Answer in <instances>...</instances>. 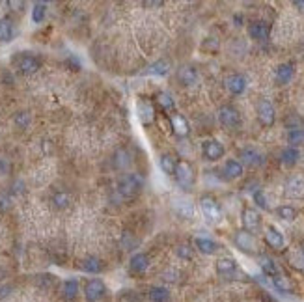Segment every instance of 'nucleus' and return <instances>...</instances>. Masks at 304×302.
Masks as SVG:
<instances>
[{
    "mask_svg": "<svg viewBox=\"0 0 304 302\" xmlns=\"http://www.w3.org/2000/svg\"><path fill=\"white\" fill-rule=\"evenodd\" d=\"M293 6H295V8H300V11H304V2H302V0H295Z\"/></svg>",
    "mask_w": 304,
    "mask_h": 302,
    "instance_id": "09e8293b",
    "label": "nucleus"
},
{
    "mask_svg": "<svg viewBox=\"0 0 304 302\" xmlns=\"http://www.w3.org/2000/svg\"><path fill=\"white\" fill-rule=\"evenodd\" d=\"M17 67L21 69V73L25 75H32V73H36L39 69V60L30 54H23L19 60H17Z\"/></svg>",
    "mask_w": 304,
    "mask_h": 302,
    "instance_id": "4468645a",
    "label": "nucleus"
},
{
    "mask_svg": "<svg viewBox=\"0 0 304 302\" xmlns=\"http://www.w3.org/2000/svg\"><path fill=\"white\" fill-rule=\"evenodd\" d=\"M148 295H150L151 302H168L170 300V291L163 286H153Z\"/></svg>",
    "mask_w": 304,
    "mask_h": 302,
    "instance_id": "c85d7f7f",
    "label": "nucleus"
},
{
    "mask_svg": "<svg viewBox=\"0 0 304 302\" xmlns=\"http://www.w3.org/2000/svg\"><path fill=\"white\" fill-rule=\"evenodd\" d=\"M15 123L19 127H28V123H30V114L28 112H17L15 114Z\"/></svg>",
    "mask_w": 304,
    "mask_h": 302,
    "instance_id": "37998d69",
    "label": "nucleus"
},
{
    "mask_svg": "<svg viewBox=\"0 0 304 302\" xmlns=\"http://www.w3.org/2000/svg\"><path fill=\"white\" fill-rule=\"evenodd\" d=\"M273 286L276 287L280 293H293V284H291V280L282 276V274L273 276Z\"/></svg>",
    "mask_w": 304,
    "mask_h": 302,
    "instance_id": "7c9ffc66",
    "label": "nucleus"
},
{
    "mask_svg": "<svg viewBox=\"0 0 304 302\" xmlns=\"http://www.w3.org/2000/svg\"><path fill=\"white\" fill-rule=\"evenodd\" d=\"M174 177H175V181L179 183V187H183L185 190H189L192 185H194V181H196V174H194L192 164L187 163V160H177Z\"/></svg>",
    "mask_w": 304,
    "mask_h": 302,
    "instance_id": "f03ea898",
    "label": "nucleus"
},
{
    "mask_svg": "<svg viewBox=\"0 0 304 302\" xmlns=\"http://www.w3.org/2000/svg\"><path fill=\"white\" fill-rule=\"evenodd\" d=\"M201 49H204V51H209V52L218 51V43H217V39H213V37H209V39H206V41H204V43H201Z\"/></svg>",
    "mask_w": 304,
    "mask_h": 302,
    "instance_id": "c03bdc74",
    "label": "nucleus"
},
{
    "mask_svg": "<svg viewBox=\"0 0 304 302\" xmlns=\"http://www.w3.org/2000/svg\"><path fill=\"white\" fill-rule=\"evenodd\" d=\"M10 293H11V286H4V287H0V298L8 297Z\"/></svg>",
    "mask_w": 304,
    "mask_h": 302,
    "instance_id": "49530a36",
    "label": "nucleus"
},
{
    "mask_svg": "<svg viewBox=\"0 0 304 302\" xmlns=\"http://www.w3.org/2000/svg\"><path fill=\"white\" fill-rule=\"evenodd\" d=\"M159 103H160V107L168 110V108L174 107V97H172L168 92H163V93H159Z\"/></svg>",
    "mask_w": 304,
    "mask_h": 302,
    "instance_id": "a19ab883",
    "label": "nucleus"
},
{
    "mask_svg": "<svg viewBox=\"0 0 304 302\" xmlns=\"http://www.w3.org/2000/svg\"><path fill=\"white\" fill-rule=\"evenodd\" d=\"M265 241H267V245L271 246V248H274V250H282L283 245H286L283 235L280 233L278 228H274V226H269L267 228V231H265Z\"/></svg>",
    "mask_w": 304,
    "mask_h": 302,
    "instance_id": "9d476101",
    "label": "nucleus"
},
{
    "mask_svg": "<svg viewBox=\"0 0 304 302\" xmlns=\"http://www.w3.org/2000/svg\"><path fill=\"white\" fill-rule=\"evenodd\" d=\"M224 175H226V179H239L242 175V164L239 160H226L224 164Z\"/></svg>",
    "mask_w": 304,
    "mask_h": 302,
    "instance_id": "412c9836",
    "label": "nucleus"
},
{
    "mask_svg": "<svg viewBox=\"0 0 304 302\" xmlns=\"http://www.w3.org/2000/svg\"><path fill=\"white\" fill-rule=\"evenodd\" d=\"M237 271V261L232 259V257H220L217 261V272L220 276H232Z\"/></svg>",
    "mask_w": 304,
    "mask_h": 302,
    "instance_id": "dca6fc26",
    "label": "nucleus"
},
{
    "mask_svg": "<svg viewBox=\"0 0 304 302\" xmlns=\"http://www.w3.org/2000/svg\"><path fill=\"white\" fill-rule=\"evenodd\" d=\"M226 88L233 95H241L247 90V78L242 77V75H232V77H228Z\"/></svg>",
    "mask_w": 304,
    "mask_h": 302,
    "instance_id": "2eb2a0df",
    "label": "nucleus"
},
{
    "mask_svg": "<svg viewBox=\"0 0 304 302\" xmlns=\"http://www.w3.org/2000/svg\"><path fill=\"white\" fill-rule=\"evenodd\" d=\"M300 159V153L297 148H286L282 151V155H280V160H282V164H286V166H295V164L299 163Z\"/></svg>",
    "mask_w": 304,
    "mask_h": 302,
    "instance_id": "cd10ccee",
    "label": "nucleus"
},
{
    "mask_svg": "<svg viewBox=\"0 0 304 302\" xmlns=\"http://www.w3.org/2000/svg\"><path fill=\"white\" fill-rule=\"evenodd\" d=\"M105 295H107V286L103 280H99V278L88 280V284L84 286V297L88 302H99Z\"/></svg>",
    "mask_w": 304,
    "mask_h": 302,
    "instance_id": "7ed1b4c3",
    "label": "nucleus"
},
{
    "mask_svg": "<svg viewBox=\"0 0 304 302\" xmlns=\"http://www.w3.org/2000/svg\"><path fill=\"white\" fill-rule=\"evenodd\" d=\"M80 267H83L84 272H92V274H97L99 271H103V261L95 256H90V257H84L83 261H80Z\"/></svg>",
    "mask_w": 304,
    "mask_h": 302,
    "instance_id": "b1692460",
    "label": "nucleus"
},
{
    "mask_svg": "<svg viewBox=\"0 0 304 302\" xmlns=\"http://www.w3.org/2000/svg\"><path fill=\"white\" fill-rule=\"evenodd\" d=\"M241 222H242L245 231L252 233V235H254V231H258L259 228H261V216H259L258 211L252 209V207H245V209H242Z\"/></svg>",
    "mask_w": 304,
    "mask_h": 302,
    "instance_id": "39448f33",
    "label": "nucleus"
},
{
    "mask_svg": "<svg viewBox=\"0 0 304 302\" xmlns=\"http://www.w3.org/2000/svg\"><path fill=\"white\" fill-rule=\"evenodd\" d=\"M142 189H144V177L140 174H136V172L125 174L124 177L118 181V192L124 196V198H134Z\"/></svg>",
    "mask_w": 304,
    "mask_h": 302,
    "instance_id": "f257e3e1",
    "label": "nucleus"
},
{
    "mask_svg": "<svg viewBox=\"0 0 304 302\" xmlns=\"http://www.w3.org/2000/svg\"><path fill=\"white\" fill-rule=\"evenodd\" d=\"M45 11H47L45 2L34 4V8H32V21H34V23H42V21L45 19Z\"/></svg>",
    "mask_w": 304,
    "mask_h": 302,
    "instance_id": "e433bc0d",
    "label": "nucleus"
},
{
    "mask_svg": "<svg viewBox=\"0 0 304 302\" xmlns=\"http://www.w3.org/2000/svg\"><path fill=\"white\" fill-rule=\"evenodd\" d=\"M258 119L263 127H271L274 123V119H276L274 107L269 101H265V99H261V101L258 103Z\"/></svg>",
    "mask_w": 304,
    "mask_h": 302,
    "instance_id": "6e6552de",
    "label": "nucleus"
},
{
    "mask_svg": "<svg viewBox=\"0 0 304 302\" xmlns=\"http://www.w3.org/2000/svg\"><path fill=\"white\" fill-rule=\"evenodd\" d=\"M148 267H150V257L146 256V254H134L131 257L129 261V269L136 274H142V272L148 271Z\"/></svg>",
    "mask_w": 304,
    "mask_h": 302,
    "instance_id": "f3484780",
    "label": "nucleus"
},
{
    "mask_svg": "<svg viewBox=\"0 0 304 302\" xmlns=\"http://www.w3.org/2000/svg\"><path fill=\"white\" fill-rule=\"evenodd\" d=\"M200 209L207 220L215 222L220 218V205H218V202L215 200V198H211V196H204V198H201Z\"/></svg>",
    "mask_w": 304,
    "mask_h": 302,
    "instance_id": "0eeeda50",
    "label": "nucleus"
},
{
    "mask_svg": "<svg viewBox=\"0 0 304 302\" xmlns=\"http://www.w3.org/2000/svg\"><path fill=\"white\" fill-rule=\"evenodd\" d=\"M13 34H15V28H13V21L8 19V17L0 19V41L8 43V41H11Z\"/></svg>",
    "mask_w": 304,
    "mask_h": 302,
    "instance_id": "a878e982",
    "label": "nucleus"
},
{
    "mask_svg": "<svg viewBox=\"0 0 304 302\" xmlns=\"http://www.w3.org/2000/svg\"><path fill=\"white\" fill-rule=\"evenodd\" d=\"M174 209L181 218H192L194 216V205L191 200H174Z\"/></svg>",
    "mask_w": 304,
    "mask_h": 302,
    "instance_id": "6ab92c4d",
    "label": "nucleus"
},
{
    "mask_svg": "<svg viewBox=\"0 0 304 302\" xmlns=\"http://www.w3.org/2000/svg\"><path fill=\"white\" fill-rule=\"evenodd\" d=\"M241 164H247V166H250V168H256V166H261L263 164V155L259 153V151H256V149H242L241 151Z\"/></svg>",
    "mask_w": 304,
    "mask_h": 302,
    "instance_id": "f8f14e48",
    "label": "nucleus"
},
{
    "mask_svg": "<svg viewBox=\"0 0 304 302\" xmlns=\"http://www.w3.org/2000/svg\"><path fill=\"white\" fill-rule=\"evenodd\" d=\"M160 170L165 172V174H168V175H174V172H175V166H177V160H175V157L174 155H163L160 157Z\"/></svg>",
    "mask_w": 304,
    "mask_h": 302,
    "instance_id": "2f4dec72",
    "label": "nucleus"
},
{
    "mask_svg": "<svg viewBox=\"0 0 304 302\" xmlns=\"http://www.w3.org/2000/svg\"><path fill=\"white\" fill-rule=\"evenodd\" d=\"M295 75V67L293 64H282V66L276 67V82L278 84H288V82H291V78H293Z\"/></svg>",
    "mask_w": 304,
    "mask_h": 302,
    "instance_id": "aec40b11",
    "label": "nucleus"
},
{
    "mask_svg": "<svg viewBox=\"0 0 304 302\" xmlns=\"http://www.w3.org/2000/svg\"><path fill=\"white\" fill-rule=\"evenodd\" d=\"M196 248L201 252V254H207V256H211V254H217L218 252V245L211 239H204V237H198L194 241Z\"/></svg>",
    "mask_w": 304,
    "mask_h": 302,
    "instance_id": "5701e85b",
    "label": "nucleus"
},
{
    "mask_svg": "<svg viewBox=\"0 0 304 302\" xmlns=\"http://www.w3.org/2000/svg\"><path fill=\"white\" fill-rule=\"evenodd\" d=\"M62 293H64V297L67 298V300H73V298L77 297L78 295V282L77 280H66L64 282V287H62Z\"/></svg>",
    "mask_w": 304,
    "mask_h": 302,
    "instance_id": "473e14b6",
    "label": "nucleus"
},
{
    "mask_svg": "<svg viewBox=\"0 0 304 302\" xmlns=\"http://www.w3.org/2000/svg\"><path fill=\"white\" fill-rule=\"evenodd\" d=\"M52 204L56 205L58 209H64V207L69 205V194H66V192H56V194L52 196Z\"/></svg>",
    "mask_w": 304,
    "mask_h": 302,
    "instance_id": "58836bf2",
    "label": "nucleus"
},
{
    "mask_svg": "<svg viewBox=\"0 0 304 302\" xmlns=\"http://www.w3.org/2000/svg\"><path fill=\"white\" fill-rule=\"evenodd\" d=\"M163 6V2H144V8H160Z\"/></svg>",
    "mask_w": 304,
    "mask_h": 302,
    "instance_id": "de8ad7c7",
    "label": "nucleus"
},
{
    "mask_svg": "<svg viewBox=\"0 0 304 302\" xmlns=\"http://www.w3.org/2000/svg\"><path fill=\"white\" fill-rule=\"evenodd\" d=\"M286 125H288V129H297V127H302V122H300V118H297V116H289V118L286 119Z\"/></svg>",
    "mask_w": 304,
    "mask_h": 302,
    "instance_id": "a18cd8bd",
    "label": "nucleus"
},
{
    "mask_svg": "<svg viewBox=\"0 0 304 302\" xmlns=\"http://www.w3.org/2000/svg\"><path fill=\"white\" fill-rule=\"evenodd\" d=\"M131 163V155L124 149H119L118 153L114 155V166L116 168H125V166H129Z\"/></svg>",
    "mask_w": 304,
    "mask_h": 302,
    "instance_id": "c9c22d12",
    "label": "nucleus"
},
{
    "mask_svg": "<svg viewBox=\"0 0 304 302\" xmlns=\"http://www.w3.org/2000/svg\"><path fill=\"white\" fill-rule=\"evenodd\" d=\"M121 246H124L125 250H134L138 246V239L131 231H125L124 235H121Z\"/></svg>",
    "mask_w": 304,
    "mask_h": 302,
    "instance_id": "4c0bfd02",
    "label": "nucleus"
},
{
    "mask_svg": "<svg viewBox=\"0 0 304 302\" xmlns=\"http://www.w3.org/2000/svg\"><path fill=\"white\" fill-rule=\"evenodd\" d=\"M254 198V204L258 205V207H261V209H269V204H267V198H265V194H263V190H256L252 194Z\"/></svg>",
    "mask_w": 304,
    "mask_h": 302,
    "instance_id": "ea45409f",
    "label": "nucleus"
},
{
    "mask_svg": "<svg viewBox=\"0 0 304 302\" xmlns=\"http://www.w3.org/2000/svg\"><path fill=\"white\" fill-rule=\"evenodd\" d=\"M276 215L282 218V220H295L297 218V211H295V207H291V205H280L278 209H276Z\"/></svg>",
    "mask_w": 304,
    "mask_h": 302,
    "instance_id": "f704fd0d",
    "label": "nucleus"
},
{
    "mask_svg": "<svg viewBox=\"0 0 304 302\" xmlns=\"http://www.w3.org/2000/svg\"><path fill=\"white\" fill-rule=\"evenodd\" d=\"M233 21H235V23H237V25H235V26H241V23H242V17H241V15H235V17H233Z\"/></svg>",
    "mask_w": 304,
    "mask_h": 302,
    "instance_id": "8fccbe9b",
    "label": "nucleus"
},
{
    "mask_svg": "<svg viewBox=\"0 0 304 302\" xmlns=\"http://www.w3.org/2000/svg\"><path fill=\"white\" fill-rule=\"evenodd\" d=\"M288 142L291 144V148H297L304 142V129L297 127V129H289L288 131Z\"/></svg>",
    "mask_w": 304,
    "mask_h": 302,
    "instance_id": "72a5a7b5",
    "label": "nucleus"
},
{
    "mask_svg": "<svg viewBox=\"0 0 304 302\" xmlns=\"http://www.w3.org/2000/svg\"><path fill=\"white\" fill-rule=\"evenodd\" d=\"M170 123H172V129H174V133L179 136V138H185L187 134L191 133V127H189V122H187L181 114H172L170 116Z\"/></svg>",
    "mask_w": 304,
    "mask_h": 302,
    "instance_id": "ddd939ff",
    "label": "nucleus"
},
{
    "mask_svg": "<svg viewBox=\"0 0 304 302\" xmlns=\"http://www.w3.org/2000/svg\"><path fill=\"white\" fill-rule=\"evenodd\" d=\"M138 118H140V122L144 123V125H148V123L153 122L155 110L148 101H140L138 103Z\"/></svg>",
    "mask_w": 304,
    "mask_h": 302,
    "instance_id": "393cba45",
    "label": "nucleus"
},
{
    "mask_svg": "<svg viewBox=\"0 0 304 302\" xmlns=\"http://www.w3.org/2000/svg\"><path fill=\"white\" fill-rule=\"evenodd\" d=\"M175 254L181 257V259H191L192 257V248L189 245H179L175 248Z\"/></svg>",
    "mask_w": 304,
    "mask_h": 302,
    "instance_id": "79ce46f5",
    "label": "nucleus"
},
{
    "mask_svg": "<svg viewBox=\"0 0 304 302\" xmlns=\"http://www.w3.org/2000/svg\"><path fill=\"white\" fill-rule=\"evenodd\" d=\"M286 194H288L289 198H300V196H304V179L295 177V179L288 181V185H286Z\"/></svg>",
    "mask_w": 304,
    "mask_h": 302,
    "instance_id": "4be33fe9",
    "label": "nucleus"
},
{
    "mask_svg": "<svg viewBox=\"0 0 304 302\" xmlns=\"http://www.w3.org/2000/svg\"><path fill=\"white\" fill-rule=\"evenodd\" d=\"M168 71H170V64L166 60H159L151 64L144 73L146 75H155V77H165V75H168Z\"/></svg>",
    "mask_w": 304,
    "mask_h": 302,
    "instance_id": "bb28decb",
    "label": "nucleus"
},
{
    "mask_svg": "<svg viewBox=\"0 0 304 302\" xmlns=\"http://www.w3.org/2000/svg\"><path fill=\"white\" fill-rule=\"evenodd\" d=\"M248 34H250V37L256 41H267V37H269L267 23H263V21H254V23H250V26H248Z\"/></svg>",
    "mask_w": 304,
    "mask_h": 302,
    "instance_id": "9b49d317",
    "label": "nucleus"
},
{
    "mask_svg": "<svg viewBox=\"0 0 304 302\" xmlns=\"http://www.w3.org/2000/svg\"><path fill=\"white\" fill-rule=\"evenodd\" d=\"M201 153L207 160H218L224 157V146L218 140H206L201 144Z\"/></svg>",
    "mask_w": 304,
    "mask_h": 302,
    "instance_id": "1a4fd4ad",
    "label": "nucleus"
},
{
    "mask_svg": "<svg viewBox=\"0 0 304 302\" xmlns=\"http://www.w3.org/2000/svg\"><path fill=\"white\" fill-rule=\"evenodd\" d=\"M177 78H179V82L183 86H191V84L196 82V78H198V73H196V69L192 66H183L177 69Z\"/></svg>",
    "mask_w": 304,
    "mask_h": 302,
    "instance_id": "a211bd4d",
    "label": "nucleus"
},
{
    "mask_svg": "<svg viewBox=\"0 0 304 302\" xmlns=\"http://www.w3.org/2000/svg\"><path fill=\"white\" fill-rule=\"evenodd\" d=\"M233 241H235V245H237L239 250L245 252V254H248V256H252V254L258 252L256 237H254L252 233H248V231L239 230L237 233H235V237H233Z\"/></svg>",
    "mask_w": 304,
    "mask_h": 302,
    "instance_id": "20e7f679",
    "label": "nucleus"
},
{
    "mask_svg": "<svg viewBox=\"0 0 304 302\" xmlns=\"http://www.w3.org/2000/svg\"><path fill=\"white\" fill-rule=\"evenodd\" d=\"M218 119H220V123L224 127H230V129H235L241 125V116H239L237 108L230 107V105L220 107V110H218Z\"/></svg>",
    "mask_w": 304,
    "mask_h": 302,
    "instance_id": "423d86ee",
    "label": "nucleus"
},
{
    "mask_svg": "<svg viewBox=\"0 0 304 302\" xmlns=\"http://www.w3.org/2000/svg\"><path fill=\"white\" fill-rule=\"evenodd\" d=\"M302 256H304V248H302Z\"/></svg>",
    "mask_w": 304,
    "mask_h": 302,
    "instance_id": "3c124183",
    "label": "nucleus"
},
{
    "mask_svg": "<svg viewBox=\"0 0 304 302\" xmlns=\"http://www.w3.org/2000/svg\"><path fill=\"white\" fill-rule=\"evenodd\" d=\"M259 267H261V271L269 276H276L278 274V267L274 263L273 257L269 256H259Z\"/></svg>",
    "mask_w": 304,
    "mask_h": 302,
    "instance_id": "c756f323",
    "label": "nucleus"
}]
</instances>
